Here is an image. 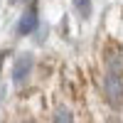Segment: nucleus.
Masks as SVG:
<instances>
[{"instance_id":"f03ea898","label":"nucleus","mask_w":123,"mask_h":123,"mask_svg":"<svg viewBox=\"0 0 123 123\" xmlns=\"http://www.w3.org/2000/svg\"><path fill=\"white\" fill-rule=\"evenodd\" d=\"M32 64H35L32 54H20V57L15 59V64H12V81H15V84H22V81L30 76Z\"/></svg>"},{"instance_id":"1a4fd4ad","label":"nucleus","mask_w":123,"mask_h":123,"mask_svg":"<svg viewBox=\"0 0 123 123\" xmlns=\"http://www.w3.org/2000/svg\"><path fill=\"white\" fill-rule=\"evenodd\" d=\"M25 123H32V121H25Z\"/></svg>"},{"instance_id":"7ed1b4c3","label":"nucleus","mask_w":123,"mask_h":123,"mask_svg":"<svg viewBox=\"0 0 123 123\" xmlns=\"http://www.w3.org/2000/svg\"><path fill=\"white\" fill-rule=\"evenodd\" d=\"M35 30H37V5H35V0H30V7L22 12V17L17 22V32L20 35H30Z\"/></svg>"},{"instance_id":"0eeeda50","label":"nucleus","mask_w":123,"mask_h":123,"mask_svg":"<svg viewBox=\"0 0 123 123\" xmlns=\"http://www.w3.org/2000/svg\"><path fill=\"white\" fill-rule=\"evenodd\" d=\"M108 123H121V121H118V118H111V121H108Z\"/></svg>"},{"instance_id":"6e6552de","label":"nucleus","mask_w":123,"mask_h":123,"mask_svg":"<svg viewBox=\"0 0 123 123\" xmlns=\"http://www.w3.org/2000/svg\"><path fill=\"white\" fill-rule=\"evenodd\" d=\"M10 3H17V0H10Z\"/></svg>"},{"instance_id":"f257e3e1","label":"nucleus","mask_w":123,"mask_h":123,"mask_svg":"<svg viewBox=\"0 0 123 123\" xmlns=\"http://www.w3.org/2000/svg\"><path fill=\"white\" fill-rule=\"evenodd\" d=\"M104 94H106V101H108L111 108H121V104H123V79H121V74H111V71L106 74Z\"/></svg>"},{"instance_id":"423d86ee","label":"nucleus","mask_w":123,"mask_h":123,"mask_svg":"<svg viewBox=\"0 0 123 123\" xmlns=\"http://www.w3.org/2000/svg\"><path fill=\"white\" fill-rule=\"evenodd\" d=\"M3 98H5V86L0 84V104H3Z\"/></svg>"},{"instance_id":"20e7f679","label":"nucleus","mask_w":123,"mask_h":123,"mask_svg":"<svg viewBox=\"0 0 123 123\" xmlns=\"http://www.w3.org/2000/svg\"><path fill=\"white\" fill-rule=\"evenodd\" d=\"M54 123H74V113L67 106H57L54 111Z\"/></svg>"},{"instance_id":"39448f33","label":"nucleus","mask_w":123,"mask_h":123,"mask_svg":"<svg viewBox=\"0 0 123 123\" xmlns=\"http://www.w3.org/2000/svg\"><path fill=\"white\" fill-rule=\"evenodd\" d=\"M74 7L81 17H89L91 15V0H74Z\"/></svg>"}]
</instances>
